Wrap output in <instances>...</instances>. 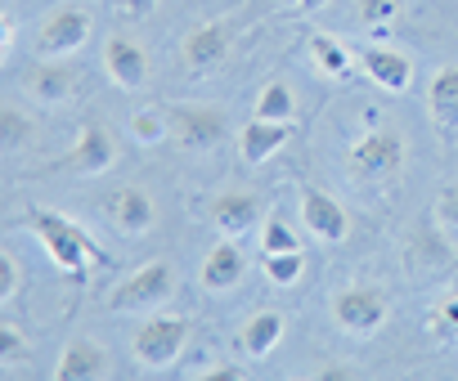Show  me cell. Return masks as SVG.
Here are the masks:
<instances>
[{
    "label": "cell",
    "mask_w": 458,
    "mask_h": 381,
    "mask_svg": "<svg viewBox=\"0 0 458 381\" xmlns=\"http://www.w3.org/2000/svg\"><path fill=\"white\" fill-rule=\"evenodd\" d=\"M301 274H306V256H301V252H279V256H266V278H270L275 287H293Z\"/></svg>",
    "instance_id": "cell-26"
},
{
    "label": "cell",
    "mask_w": 458,
    "mask_h": 381,
    "mask_svg": "<svg viewBox=\"0 0 458 381\" xmlns=\"http://www.w3.org/2000/svg\"><path fill=\"white\" fill-rule=\"evenodd\" d=\"M171 292H175V269H171L166 261H148V265H140L126 283L113 287L108 305L122 310V314H131V310H153V305L171 301Z\"/></svg>",
    "instance_id": "cell-6"
},
{
    "label": "cell",
    "mask_w": 458,
    "mask_h": 381,
    "mask_svg": "<svg viewBox=\"0 0 458 381\" xmlns=\"http://www.w3.org/2000/svg\"><path fill=\"white\" fill-rule=\"evenodd\" d=\"M324 5H328V0H301L297 10H306V14H310V10H324Z\"/></svg>",
    "instance_id": "cell-35"
},
{
    "label": "cell",
    "mask_w": 458,
    "mask_h": 381,
    "mask_svg": "<svg viewBox=\"0 0 458 381\" xmlns=\"http://www.w3.org/2000/svg\"><path fill=\"white\" fill-rule=\"evenodd\" d=\"M404 265L418 269V274H440L454 265V243H449V229L445 225H418L409 229L404 238Z\"/></svg>",
    "instance_id": "cell-9"
},
{
    "label": "cell",
    "mask_w": 458,
    "mask_h": 381,
    "mask_svg": "<svg viewBox=\"0 0 458 381\" xmlns=\"http://www.w3.org/2000/svg\"><path fill=\"white\" fill-rule=\"evenodd\" d=\"M108 220H113V229H122L126 238H144L153 225H157V207H153V198H148V188H140V184H122L117 194L108 198Z\"/></svg>",
    "instance_id": "cell-10"
},
{
    "label": "cell",
    "mask_w": 458,
    "mask_h": 381,
    "mask_svg": "<svg viewBox=\"0 0 458 381\" xmlns=\"http://www.w3.org/2000/svg\"><path fill=\"white\" fill-rule=\"evenodd\" d=\"M68 162H72V170H81V175H104V170H113V162H117V144H113V135H108L99 121H81V135H77Z\"/></svg>",
    "instance_id": "cell-14"
},
{
    "label": "cell",
    "mask_w": 458,
    "mask_h": 381,
    "mask_svg": "<svg viewBox=\"0 0 458 381\" xmlns=\"http://www.w3.org/2000/svg\"><path fill=\"white\" fill-rule=\"evenodd\" d=\"M360 63H364V72L373 77V86H382V90H391V95H404L409 81H413L409 54H400V50H391V46H364V50H360Z\"/></svg>",
    "instance_id": "cell-15"
},
{
    "label": "cell",
    "mask_w": 458,
    "mask_h": 381,
    "mask_svg": "<svg viewBox=\"0 0 458 381\" xmlns=\"http://www.w3.org/2000/svg\"><path fill=\"white\" fill-rule=\"evenodd\" d=\"M19 287H23V269H19V261L10 256V252H0V301H14L19 296Z\"/></svg>",
    "instance_id": "cell-32"
},
{
    "label": "cell",
    "mask_w": 458,
    "mask_h": 381,
    "mask_svg": "<svg viewBox=\"0 0 458 381\" xmlns=\"http://www.w3.org/2000/svg\"><path fill=\"white\" fill-rule=\"evenodd\" d=\"M310 59H315V68L328 72V77H346L351 63H355V54H351L337 37H328V32H315V37H310Z\"/></svg>",
    "instance_id": "cell-22"
},
{
    "label": "cell",
    "mask_w": 458,
    "mask_h": 381,
    "mask_svg": "<svg viewBox=\"0 0 458 381\" xmlns=\"http://www.w3.org/2000/svg\"><path fill=\"white\" fill-rule=\"evenodd\" d=\"M301 220H306V229H310L315 238H324V243H342V238L351 234V220H346L342 203L328 198L324 188H306V194H301Z\"/></svg>",
    "instance_id": "cell-12"
},
{
    "label": "cell",
    "mask_w": 458,
    "mask_h": 381,
    "mask_svg": "<svg viewBox=\"0 0 458 381\" xmlns=\"http://www.w3.org/2000/svg\"><path fill=\"white\" fill-rule=\"evenodd\" d=\"M427 327H431L440 341H458V292H445V296L431 305Z\"/></svg>",
    "instance_id": "cell-25"
},
{
    "label": "cell",
    "mask_w": 458,
    "mask_h": 381,
    "mask_svg": "<svg viewBox=\"0 0 458 381\" xmlns=\"http://www.w3.org/2000/svg\"><path fill=\"white\" fill-rule=\"evenodd\" d=\"M279 341H284V314H279V310L252 314V319L243 323V332H239V345H243L248 359H266Z\"/></svg>",
    "instance_id": "cell-21"
},
{
    "label": "cell",
    "mask_w": 458,
    "mask_h": 381,
    "mask_svg": "<svg viewBox=\"0 0 458 381\" xmlns=\"http://www.w3.org/2000/svg\"><path fill=\"white\" fill-rule=\"evenodd\" d=\"M355 372L346 368V363H328V368H319V381H351Z\"/></svg>",
    "instance_id": "cell-34"
},
{
    "label": "cell",
    "mask_w": 458,
    "mask_h": 381,
    "mask_svg": "<svg viewBox=\"0 0 458 381\" xmlns=\"http://www.w3.org/2000/svg\"><path fill=\"white\" fill-rule=\"evenodd\" d=\"M431 220L445 225L449 234L458 229V184H445L440 194H436V207H431Z\"/></svg>",
    "instance_id": "cell-31"
},
{
    "label": "cell",
    "mask_w": 458,
    "mask_h": 381,
    "mask_svg": "<svg viewBox=\"0 0 458 381\" xmlns=\"http://www.w3.org/2000/svg\"><path fill=\"white\" fill-rule=\"evenodd\" d=\"M104 68H108V77H113L122 90H140V86L148 81V54H144V46L131 41V37H108V41H104Z\"/></svg>",
    "instance_id": "cell-11"
},
{
    "label": "cell",
    "mask_w": 458,
    "mask_h": 381,
    "mask_svg": "<svg viewBox=\"0 0 458 381\" xmlns=\"http://www.w3.org/2000/svg\"><path fill=\"white\" fill-rule=\"evenodd\" d=\"M427 108H431V121L449 135L458 130V63H445L436 68L431 86H427Z\"/></svg>",
    "instance_id": "cell-20"
},
{
    "label": "cell",
    "mask_w": 458,
    "mask_h": 381,
    "mask_svg": "<svg viewBox=\"0 0 458 381\" xmlns=\"http://www.w3.org/2000/svg\"><path fill=\"white\" fill-rule=\"evenodd\" d=\"M77 86H81V77H77V68H68L64 59H46V63L28 68V90H32L41 104H64V99L77 95Z\"/></svg>",
    "instance_id": "cell-17"
},
{
    "label": "cell",
    "mask_w": 458,
    "mask_h": 381,
    "mask_svg": "<svg viewBox=\"0 0 458 381\" xmlns=\"http://www.w3.org/2000/svg\"><path fill=\"white\" fill-rule=\"evenodd\" d=\"M131 135L140 139V144H162L166 135H171V121L162 117V112H131Z\"/></svg>",
    "instance_id": "cell-29"
},
{
    "label": "cell",
    "mask_w": 458,
    "mask_h": 381,
    "mask_svg": "<svg viewBox=\"0 0 458 381\" xmlns=\"http://www.w3.org/2000/svg\"><path fill=\"white\" fill-rule=\"evenodd\" d=\"M391 305H386V292L382 287H369V283H355V287H342L333 296V319L342 332L351 336H373L382 323H386Z\"/></svg>",
    "instance_id": "cell-5"
},
{
    "label": "cell",
    "mask_w": 458,
    "mask_h": 381,
    "mask_svg": "<svg viewBox=\"0 0 458 381\" xmlns=\"http://www.w3.org/2000/svg\"><path fill=\"white\" fill-rule=\"evenodd\" d=\"M202 381H243V368L239 363H216L202 372Z\"/></svg>",
    "instance_id": "cell-33"
},
{
    "label": "cell",
    "mask_w": 458,
    "mask_h": 381,
    "mask_svg": "<svg viewBox=\"0 0 458 381\" xmlns=\"http://www.w3.org/2000/svg\"><path fill=\"white\" fill-rule=\"evenodd\" d=\"M355 14L364 19V28H386L400 14V0H360Z\"/></svg>",
    "instance_id": "cell-30"
},
{
    "label": "cell",
    "mask_w": 458,
    "mask_h": 381,
    "mask_svg": "<svg viewBox=\"0 0 458 381\" xmlns=\"http://www.w3.org/2000/svg\"><path fill=\"white\" fill-rule=\"evenodd\" d=\"M225 50H229V23H198L189 37H184V46H180V59H184V68L189 72H211L220 59H225Z\"/></svg>",
    "instance_id": "cell-13"
},
{
    "label": "cell",
    "mask_w": 458,
    "mask_h": 381,
    "mask_svg": "<svg viewBox=\"0 0 458 381\" xmlns=\"http://www.w3.org/2000/svg\"><path fill=\"white\" fill-rule=\"evenodd\" d=\"M166 121H171V135L184 148H193V153L216 148L225 139V130H229L225 112L211 108V104H175V108H166Z\"/></svg>",
    "instance_id": "cell-7"
},
{
    "label": "cell",
    "mask_w": 458,
    "mask_h": 381,
    "mask_svg": "<svg viewBox=\"0 0 458 381\" xmlns=\"http://www.w3.org/2000/svg\"><path fill=\"white\" fill-rule=\"evenodd\" d=\"M288 135H293V121H266V117H252V121L243 126V135H239V153H243L252 166H261V162H270V157L288 144Z\"/></svg>",
    "instance_id": "cell-18"
},
{
    "label": "cell",
    "mask_w": 458,
    "mask_h": 381,
    "mask_svg": "<svg viewBox=\"0 0 458 381\" xmlns=\"http://www.w3.org/2000/svg\"><path fill=\"white\" fill-rule=\"evenodd\" d=\"M28 225H32V229H37V238L46 243L50 261H55L64 274H72V283H77V287H86L90 265H99V261H104V252L86 238V229H81V225H72V220H68V216H59V211H46V207H32V211H28Z\"/></svg>",
    "instance_id": "cell-1"
},
{
    "label": "cell",
    "mask_w": 458,
    "mask_h": 381,
    "mask_svg": "<svg viewBox=\"0 0 458 381\" xmlns=\"http://www.w3.org/2000/svg\"><path fill=\"white\" fill-rule=\"evenodd\" d=\"M207 216H211V225H216L225 238H239V234L257 229V220H261V198L252 194V188H220V194L211 198V207H207Z\"/></svg>",
    "instance_id": "cell-8"
},
{
    "label": "cell",
    "mask_w": 458,
    "mask_h": 381,
    "mask_svg": "<svg viewBox=\"0 0 458 381\" xmlns=\"http://www.w3.org/2000/svg\"><path fill=\"white\" fill-rule=\"evenodd\" d=\"M400 166H404V135L400 130L373 126L369 135H360L351 144V175L364 184H382V179L400 175Z\"/></svg>",
    "instance_id": "cell-2"
},
{
    "label": "cell",
    "mask_w": 458,
    "mask_h": 381,
    "mask_svg": "<svg viewBox=\"0 0 458 381\" xmlns=\"http://www.w3.org/2000/svg\"><path fill=\"white\" fill-rule=\"evenodd\" d=\"M90 32H95V23H90L86 5H55L37 32V50H41V59H68L90 41Z\"/></svg>",
    "instance_id": "cell-4"
},
{
    "label": "cell",
    "mask_w": 458,
    "mask_h": 381,
    "mask_svg": "<svg viewBox=\"0 0 458 381\" xmlns=\"http://www.w3.org/2000/svg\"><path fill=\"white\" fill-rule=\"evenodd\" d=\"M184 341H189V319L180 314H153L148 323H140L131 350L144 368H171L180 354H184Z\"/></svg>",
    "instance_id": "cell-3"
},
{
    "label": "cell",
    "mask_w": 458,
    "mask_h": 381,
    "mask_svg": "<svg viewBox=\"0 0 458 381\" xmlns=\"http://www.w3.org/2000/svg\"><path fill=\"white\" fill-rule=\"evenodd\" d=\"M279 5H301V0H279Z\"/></svg>",
    "instance_id": "cell-36"
},
{
    "label": "cell",
    "mask_w": 458,
    "mask_h": 381,
    "mask_svg": "<svg viewBox=\"0 0 458 381\" xmlns=\"http://www.w3.org/2000/svg\"><path fill=\"white\" fill-rule=\"evenodd\" d=\"M243 274H248V256L234 247V243H216L211 252H207V261H202V287L207 292H229V287H239L243 283Z\"/></svg>",
    "instance_id": "cell-16"
},
{
    "label": "cell",
    "mask_w": 458,
    "mask_h": 381,
    "mask_svg": "<svg viewBox=\"0 0 458 381\" xmlns=\"http://www.w3.org/2000/svg\"><path fill=\"white\" fill-rule=\"evenodd\" d=\"M32 135H37V126H32V117L28 112H19L14 104L0 112V144H5V153H19V148H28L32 144Z\"/></svg>",
    "instance_id": "cell-24"
},
{
    "label": "cell",
    "mask_w": 458,
    "mask_h": 381,
    "mask_svg": "<svg viewBox=\"0 0 458 381\" xmlns=\"http://www.w3.org/2000/svg\"><path fill=\"white\" fill-rule=\"evenodd\" d=\"M293 112H297L293 86L288 81H266V90L257 99V117H266V121H293Z\"/></svg>",
    "instance_id": "cell-23"
},
{
    "label": "cell",
    "mask_w": 458,
    "mask_h": 381,
    "mask_svg": "<svg viewBox=\"0 0 458 381\" xmlns=\"http://www.w3.org/2000/svg\"><path fill=\"white\" fill-rule=\"evenodd\" d=\"M261 247H266V256H279V252H301L297 229H288V220H284V216H270V220H266V229H261Z\"/></svg>",
    "instance_id": "cell-27"
},
{
    "label": "cell",
    "mask_w": 458,
    "mask_h": 381,
    "mask_svg": "<svg viewBox=\"0 0 458 381\" xmlns=\"http://www.w3.org/2000/svg\"><path fill=\"white\" fill-rule=\"evenodd\" d=\"M23 359H32V345L23 341V332L14 323H0V368H19Z\"/></svg>",
    "instance_id": "cell-28"
},
{
    "label": "cell",
    "mask_w": 458,
    "mask_h": 381,
    "mask_svg": "<svg viewBox=\"0 0 458 381\" xmlns=\"http://www.w3.org/2000/svg\"><path fill=\"white\" fill-rule=\"evenodd\" d=\"M108 372V354L95 345V341H68V350L59 354V363H55V377L59 381H95V377H104Z\"/></svg>",
    "instance_id": "cell-19"
}]
</instances>
